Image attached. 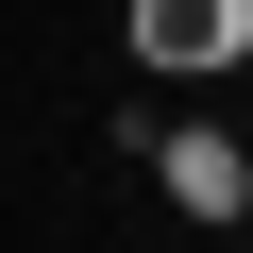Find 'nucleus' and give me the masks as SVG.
<instances>
[{
	"mask_svg": "<svg viewBox=\"0 0 253 253\" xmlns=\"http://www.w3.org/2000/svg\"><path fill=\"white\" fill-rule=\"evenodd\" d=\"M118 51L169 84H219V68H253V0H118Z\"/></svg>",
	"mask_w": 253,
	"mask_h": 253,
	"instance_id": "1",
	"label": "nucleus"
},
{
	"mask_svg": "<svg viewBox=\"0 0 253 253\" xmlns=\"http://www.w3.org/2000/svg\"><path fill=\"white\" fill-rule=\"evenodd\" d=\"M152 186H169L186 219H219V236L253 219V152L219 135V118H152Z\"/></svg>",
	"mask_w": 253,
	"mask_h": 253,
	"instance_id": "2",
	"label": "nucleus"
}]
</instances>
